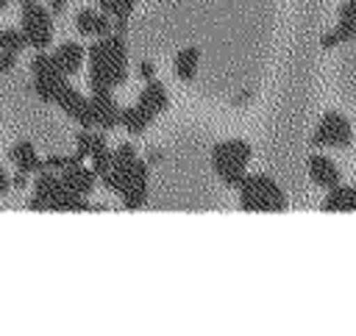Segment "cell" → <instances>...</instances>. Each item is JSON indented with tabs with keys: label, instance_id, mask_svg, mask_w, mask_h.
<instances>
[{
	"label": "cell",
	"instance_id": "1",
	"mask_svg": "<svg viewBox=\"0 0 356 336\" xmlns=\"http://www.w3.org/2000/svg\"><path fill=\"white\" fill-rule=\"evenodd\" d=\"M100 183L120 194L122 205L136 211L147 203V186H150V164L147 158H139L136 147L131 142L114 147L108 169L100 175Z\"/></svg>",
	"mask_w": 356,
	"mask_h": 336
},
{
	"label": "cell",
	"instance_id": "2",
	"mask_svg": "<svg viewBox=\"0 0 356 336\" xmlns=\"http://www.w3.org/2000/svg\"><path fill=\"white\" fill-rule=\"evenodd\" d=\"M89 61V89L114 92L128 78V47L125 33H106L86 50Z\"/></svg>",
	"mask_w": 356,
	"mask_h": 336
},
{
	"label": "cell",
	"instance_id": "3",
	"mask_svg": "<svg viewBox=\"0 0 356 336\" xmlns=\"http://www.w3.org/2000/svg\"><path fill=\"white\" fill-rule=\"evenodd\" d=\"M28 205L36 211H86V208H92L86 203V197L67 189V183L61 180V175L56 169H44V167L33 178V194H31Z\"/></svg>",
	"mask_w": 356,
	"mask_h": 336
},
{
	"label": "cell",
	"instance_id": "4",
	"mask_svg": "<svg viewBox=\"0 0 356 336\" xmlns=\"http://www.w3.org/2000/svg\"><path fill=\"white\" fill-rule=\"evenodd\" d=\"M250 144L245 139H225V142H217L211 147V169L214 175L225 183V186H236L248 178V164H250Z\"/></svg>",
	"mask_w": 356,
	"mask_h": 336
},
{
	"label": "cell",
	"instance_id": "5",
	"mask_svg": "<svg viewBox=\"0 0 356 336\" xmlns=\"http://www.w3.org/2000/svg\"><path fill=\"white\" fill-rule=\"evenodd\" d=\"M239 208L242 211H284L286 194L267 175H248L239 183Z\"/></svg>",
	"mask_w": 356,
	"mask_h": 336
},
{
	"label": "cell",
	"instance_id": "6",
	"mask_svg": "<svg viewBox=\"0 0 356 336\" xmlns=\"http://www.w3.org/2000/svg\"><path fill=\"white\" fill-rule=\"evenodd\" d=\"M31 72H33V92H36V97L44 100V103H58V97L70 86V81H67L70 75H64L53 64L50 53H36L33 61H31Z\"/></svg>",
	"mask_w": 356,
	"mask_h": 336
},
{
	"label": "cell",
	"instance_id": "7",
	"mask_svg": "<svg viewBox=\"0 0 356 336\" xmlns=\"http://www.w3.org/2000/svg\"><path fill=\"white\" fill-rule=\"evenodd\" d=\"M19 28L28 39V44H33L36 50H44L53 42V11L47 6L36 3H25L19 11Z\"/></svg>",
	"mask_w": 356,
	"mask_h": 336
},
{
	"label": "cell",
	"instance_id": "8",
	"mask_svg": "<svg viewBox=\"0 0 356 336\" xmlns=\"http://www.w3.org/2000/svg\"><path fill=\"white\" fill-rule=\"evenodd\" d=\"M350 142H353V128L348 117H342L339 111H325L312 133L314 147H348Z\"/></svg>",
	"mask_w": 356,
	"mask_h": 336
},
{
	"label": "cell",
	"instance_id": "9",
	"mask_svg": "<svg viewBox=\"0 0 356 336\" xmlns=\"http://www.w3.org/2000/svg\"><path fill=\"white\" fill-rule=\"evenodd\" d=\"M58 175H61V180L67 183V189H72V192L81 194V197H89V194L95 192L97 172L92 169V164H83L75 153H72L70 164H67L64 169H58Z\"/></svg>",
	"mask_w": 356,
	"mask_h": 336
},
{
	"label": "cell",
	"instance_id": "10",
	"mask_svg": "<svg viewBox=\"0 0 356 336\" xmlns=\"http://www.w3.org/2000/svg\"><path fill=\"white\" fill-rule=\"evenodd\" d=\"M89 106H92V125L95 128H103V131H111L120 125V106L114 100L111 92H92L89 94Z\"/></svg>",
	"mask_w": 356,
	"mask_h": 336
},
{
	"label": "cell",
	"instance_id": "11",
	"mask_svg": "<svg viewBox=\"0 0 356 336\" xmlns=\"http://www.w3.org/2000/svg\"><path fill=\"white\" fill-rule=\"evenodd\" d=\"M350 39H356V0H345L342 6H339V19H337V25L328 31V33H323V47H337V44H342V42H350Z\"/></svg>",
	"mask_w": 356,
	"mask_h": 336
},
{
	"label": "cell",
	"instance_id": "12",
	"mask_svg": "<svg viewBox=\"0 0 356 336\" xmlns=\"http://www.w3.org/2000/svg\"><path fill=\"white\" fill-rule=\"evenodd\" d=\"M56 106H58L70 119H75L81 128H95V125H92V106H89V97L81 94L78 89L67 86V92L58 97Z\"/></svg>",
	"mask_w": 356,
	"mask_h": 336
},
{
	"label": "cell",
	"instance_id": "13",
	"mask_svg": "<svg viewBox=\"0 0 356 336\" xmlns=\"http://www.w3.org/2000/svg\"><path fill=\"white\" fill-rule=\"evenodd\" d=\"M136 106H139L150 119H156L159 114L167 111V106H170V94H167V89L153 78V81H145V89L139 92Z\"/></svg>",
	"mask_w": 356,
	"mask_h": 336
},
{
	"label": "cell",
	"instance_id": "14",
	"mask_svg": "<svg viewBox=\"0 0 356 336\" xmlns=\"http://www.w3.org/2000/svg\"><path fill=\"white\" fill-rule=\"evenodd\" d=\"M309 178H312V183L314 186H320V189H334V186H339V180H342V175H339V167L328 158V156H323V153H314L312 158H309Z\"/></svg>",
	"mask_w": 356,
	"mask_h": 336
},
{
	"label": "cell",
	"instance_id": "15",
	"mask_svg": "<svg viewBox=\"0 0 356 336\" xmlns=\"http://www.w3.org/2000/svg\"><path fill=\"white\" fill-rule=\"evenodd\" d=\"M75 28L81 36H106L111 33V19L103 8H81L75 14Z\"/></svg>",
	"mask_w": 356,
	"mask_h": 336
},
{
	"label": "cell",
	"instance_id": "16",
	"mask_svg": "<svg viewBox=\"0 0 356 336\" xmlns=\"http://www.w3.org/2000/svg\"><path fill=\"white\" fill-rule=\"evenodd\" d=\"M6 156H8V161L17 167V172H19V175H28V178H33V175L44 167V161L39 158V153L33 150L31 142H19V144L8 147Z\"/></svg>",
	"mask_w": 356,
	"mask_h": 336
},
{
	"label": "cell",
	"instance_id": "17",
	"mask_svg": "<svg viewBox=\"0 0 356 336\" xmlns=\"http://www.w3.org/2000/svg\"><path fill=\"white\" fill-rule=\"evenodd\" d=\"M50 58H53V64H56L64 75H75V72L83 67V61H86V50H83L78 42H61V44L50 53Z\"/></svg>",
	"mask_w": 356,
	"mask_h": 336
},
{
	"label": "cell",
	"instance_id": "18",
	"mask_svg": "<svg viewBox=\"0 0 356 336\" xmlns=\"http://www.w3.org/2000/svg\"><path fill=\"white\" fill-rule=\"evenodd\" d=\"M323 211H356V186H334L323 197Z\"/></svg>",
	"mask_w": 356,
	"mask_h": 336
},
{
	"label": "cell",
	"instance_id": "19",
	"mask_svg": "<svg viewBox=\"0 0 356 336\" xmlns=\"http://www.w3.org/2000/svg\"><path fill=\"white\" fill-rule=\"evenodd\" d=\"M197 67H200V50H197V47H181V50L175 53L172 69H175V75H178L181 81H186V83L195 81Z\"/></svg>",
	"mask_w": 356,
	"mask_h": 336
},
{
	"label": "cell",
	"instance_id": "20",
	"mask_svg": "<svg viewBox=\"0 0 356 336\" xmlns=\"http://www.w3.org/2000/svg\"><path fill=\"white\" fill-rule=\"evenodd\" d=\"M97 6L117 22V33H125V25H128V17L134 14L136 0H97Z\"/></svg>",
	"mask_w": 356,
	"mask_h": 336
},
{
	"label": "cell",
	"instance_id": "21",
	"mask_svg": "<svg viewBox=\"0 0 356 336\" xmlns=\"http://www.w3.org/2000/svg\"><path fill=\"white\" fill-rule=\"evenodd\" d=\"M150 117L139 108V106H128V108H122L120 111V125L131 133V136H139V133H145L147 128H150Z\"/></svg>",
	"mask_w": 356,
	"mask_h": 336
},
{
	"label": "cell",
	"instance_id": "22",
	"mask_svg": "<svg viewBox=\"0 0 356 336\" xmlns=\"http://www.w3.org/2000/svg\"><path fill=\"white\" fill-rule=\"evenodd\" d=\"M0 44L8 47V50H14V53H22L28 47V39H25L22 28H3L0 31Z\"/></svg>",
	"mask_w": 356,
	"mask_h": 336
},
{
	"label": "cell",
	"instance_id": "23",
	"mask_svg": "<svg viewBox=\"0 0 356 336\" xmlns=\"http://www.w3.org/2000/svg\"><path fill=\"white\" fill-rule=\"evenodd\" d=\"M17 56H19V53H14V50H8V47H3V44H0V72H8V69H14V64H17Z\"/></svg>",
	"mask_w": 356,
	"mask_h": 336
},
{
	"label": "cell",
	"instance_id": "24",
	"mask_svg": "<svg viewBox=\"0 0 356 336\" xmlns=\"http://www.w3.org/2000/svg\"><path fill=\"white\" fill-rule=\"evenodd\" d=\"M139 75H142V81H153V75H156L153 61H142V64H139Z\"/></svg>",
	"mask_w": 356,
	"mask_h": 336
},
{
	"label": "cell",
	"instance_id": "25",
	"mask_svg": "<svg viewBox=\"0 0 356 336\" xmlns=\"http://www.w3.org/2000/svg\"><path fill=\"white\" fill-rule=\"evenodd\" d=\"M8 189H11V178H8V172L0 167V197H3Z\"/></svg>",
	"mask_w": 356,
	"mask_h": 336
},
{
	"label": "cell",
	"instance_id": "26",
	"mask_svg": "<svg viewBox=\"0 0 356 336\" xmlns=\"http://www.w3.org/2000/svg\"><path fill=\"white\" fill-rule=\"evenodd\" d=\"M47 8H50L53 14H61V11L67 8V0H47Z\"/></svg>",
	"mask_w": 356,
	"mask_h": 336
},
{
	"label": "cell",
	"instance_id": "27",
	"mask_svg": "<svg viewBox=\"0 0 356 336\" xmlns=\"http://www.w3.org/2000/svg\"><path fill=\"white\" fill-rule=\"evenodd\" d=\"M161 158H164V156H161V153H159V150H156V147H153V150H150V153H147V164H159V161H161Z\"/></svg>",
	"mask_w": 356,
	"mask_h": 336
},
{
	"label": "cell",
	"instance_id": "28",
	"mask_svg": "<svg viewBox=\"0 0 356 336\" xmlns=\"http://www.w3.org/2000/svg\"><path fill=\"white\" fill-rule=\"evenodd\" d=\"M17 3H19V6H25V3H36V0H17Z\"/></svg>",
	"mask_w": 356,
	"mask_h": 336
},
{
	"label": "cell",
	"instance_id": "29",
	"mask_svg": "<svg viewBox=\"0 0 356 336\" xmlns=\"http://www.w3.org/2000/svg\"><path fill=\"white\" fill-rule=\"evenodd\" d=\"M8 3H11V0H0V8H6V6H8Z\"/></svg>",
	"mask_w": 356,
	"mask_h": 336
}]
</instances>
